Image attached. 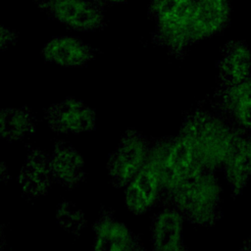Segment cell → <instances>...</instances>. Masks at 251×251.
<instances>
[{
    "label": "cell",
    "instance_id": "1",
    "mask_svg": "<svg viewBox=\"0 0 251 251\" xmlns=\"http://www.w3.org/2000/svg\"><path fill=\"white\" fill-rule=\"evenodd\" d=\"M235 126L215 110L196 108L183 118L179 134L186 140L202 167L221 170L230 146Z\"/></svg>",
    "mask_w": 251,
    "mask_h": 251
},
{
    "label": "cell",
    "instance_id": "2",
    "mask_svg": "<svg viewBox=\"0 0 251 251\" xmlns=\"http://www.w3.org/2000/svg\"><path fill=\"white\" fill-rule=\"evenodd\" d=\"M149 157L159 170L163 190L161 204L183 183L205 171L192 148L180 134L151 140Z\"/></svg>",
    "mask_w": 251,
    "mask_h": 251
},
{
    "label": "cell",
    "instance_id": "3",
    "mask_svg": "<svg viewBox=\"0 0 251 251\" xmlns=\"http://www.w3.org/2000/svg\"><path fill=\"white\" fill-rule=\"evenodd\" d=\"M195 1L150 0L148 13L155 25L152 41L176 58L192 45L190 25Z\"/></svg>",
    "mask_w": 251,
    "mask_h": 251
},
{
    "label": "cell",
    "instance_id": "4",
    "mask_svg": "<svg viewBox=\"0 0 251 251\" xmlns=\"http://www.w3.org/2000/svg\"><path fill=\"white\" fill-rule=\"evenodd\" d=\"M191 224L214 225L221 216V186L214 172L203 171L183 183L167 201Z\"/></svg>",
    "mask_w": 251,
    "mask_h": 251
},
{
    "label": "cell",
    "instance_id": "5",
    "mask_svg": "<svg viewBox=\"0 0 251 251\" xmlns=\"http://www.w3.org/2000/svg\"><path fill=\"white\" fill-rule=\"evenodd\" d=\"M48 17L77 31H96L106 25L103 7L95 0H33Z\"/></svg>",
    "mask_w": 251,
    "mask_h": 251
},
{
    "label": "cell",
    "instance_id": "6",
    "mask_svg": "<svg viewBox=\"0 0 251 251\" xmlns=\"http://www.w3.org/2000/svg\"><path fill=\"white\" fill-rule=\"evenodd\" d=\"M150 141L140 132L129 129L122 137L108 161V174L116 187L127 186L147 161Z\"/></svg>",
    "mask_w": 251,
    "mask_h": 251
},
{
    "label": "cell",
    "instance_id": "7",
    "mask_svg": "<svg viewBox=\"0 0 251 251\" xmlns=\"http://www.w3.org/2000/svg\"><path fill=\"white\" fill-rule=\"evenodd\" d=\"M211 107L233 126L251 133V75L235 84H219Z\"/></svg>",
    "mask_w": 251,
    "mask_h": 251
},
{
    "label": "cell",
    "instance_id": "8",
    "mask_svg": "<svg viewBox=\"0 0 251 251\" xmlns=\"http://www.w3.org/2000/svg\"><path fill=\"white\" fill-rule=\"evenodd\" d=\"M50 128L58 133L77 134L95 128V113L85 103L74 98L51 105L45 113Z\"/></svg>",
    "mask_w": 251,
    "mask_h": 251
},
{
    "label": "cell",
    "instance_id": "9",
    "mask_svg": "<svg viewBox=\"0 0 251 251\" xmlns=\"http://www.w3.org/2000/svg\"><path fill=\"white\" fill-rule=\"evenodd\" d=\"M163 190L159 170L149 157L141 170L127 184L126 204L134 214H143L162 202Z\"/></svg>",
    "mask_w": 251,
    "mask_h": 251
},
{
    "label": "cell",
    "instance_id": "10",
    "mask_svg": "<svg viewBox=\"0 0 251 251\" xmlns=\"http://www.w3.org/2000/svg\"><path fill=\"white\" fill-rule=\"evenodd\" d=\"M221 170L233 194H239L251 178V133L235 127Z\"/></svg>",
    "mask_w": 251,
    "mask_h": 251
},
{
    "label": "cell",
    "instance_id": "11",
    "mask_svg": "<svg viewBox=\"0 0 251 251\" xmlns=\"http://www.w3.org/2000/svg\"><path fill=\"white\" fill-rule=\"evenodd\" d=\"M93 231L94 250L126 251L143 248L139 238L126 225L116 220L111 210H102L93 225Z\"/></svg>",
    "mask_w": 251,
    "mask_h": 251
},
{
    "label": "cell",
    "instance_id": "12",
    "mask_svg": "<svg viewBox=\"0 0 251 251\" xmlns=\"http://www.w3.org/2000/svg\"><path fill=\"white\" fill-rule=\"evenodd\" d=\"M229 0H196L190 25L192 44L214 36L228 25Z\"/></svg>",
    "mask_w": 251,
    "mask_h": 251
},
{
    "label": "cell",
    "instance_id": "13",
    "mask_svg": "<svg viewBox=\"0 0 251 251\" xmlns=\"http://www.w3.org/2000/svg\"><path fill=\"white\" fill-rule=\"evenodd\" d=\"M53 181L50 155L38 148L31 149L19 174L23 193L29 199L45 195Z\"/></svg>",
    "mask_w": 251,
    "mask_h": 251
},
{
    "label": "cell",
    "instance_id": "14",
    "mask_svg": "<svg viewBox=\"0 0 251 251\" xmlns=\"http://www.w3.org/2000/svg\"><path fill=\"white\" fill-rule=\"evenodd\" d=\"M157 212L151 223V239L154 250L178 251L184 249L182 239L183 216L170 204Z\"/></svg>",
    "mask_w": 251,
    "mask_h": 251
},
{
    "label": "cell",
    "instance_id": "15",
    "mask_svg": "<svg viewBox=\"0 0 251 251\" xmlns=\"http://www.w3.org/2000/svg\"><path fill=\"white\" fill-rule=\"evenodd\" d=\"M48 62L64 67H81L94 59L95 51L82 40L73 36H57L42 49Z\"/></svg>",
    "mask_w": 251,
    "mask_h": 251
},
{
    "label": "cell",
    "instance_id": "16",
    "mask_svg": "<svg viewBox=\"0 0 251 251\" xmlns=\"http://www.w3.org/2000/svg\"><path fill=\"white\" fill-rule=\"evenodd\" d=\"M81 155L72 146L62 142L55 144L50 155V166L54 181L67 189L79 185L85 179Z\"/></svg>",
    "mask_w": 251,
    "mask_h": 251
},
{
    "label": "cell",
    "instance_id": "17",
    "mask_svg": "<svg viewBox=\"0 0 251 251\" xmlns=\"http://www.w3.org/2000/svg\"><path fill=\"white\" fill-rule=\"evenodd\" d=\"M219 84L230 85L244 80L251 75V52L244 41L233 40L222 49L217 64Z\"/></svg>",
    "mask_w": 251,
    "mask_h": 251
},
{
    "label": "cell",
    "instance_id": "18",
    "mask_svg": "<svg viewBox=\"0 0 251 251\" xmlns=\"http://www.w3.org/2000/svg\"><path fill=\"white\" fill-rule=\"evenodd\" d=\"M35 131L34 118L26 108H9L1 111V137L15 141L33 134Z\"/></svg>",
    "mask_w": 251,
    "mask_h": 251
},
{
    "label": "cell",
    "instance_id": "19",
    "mask_svg": "<svg viewBox=\"0 0 251 251\" xmlns=\"http://www.w3.org/2000/svg\"><path fill=\"white\" fill-rule=\"evenodd\" d=\"M56 218L65 230L75 236H78L86 226L83 212L68 201L60 203L57 208Z\"/></svg>",
    "mask_w": 251,
    "mask_h": 251
},
{
    "label": "cell",
    "instance_id": "20",
    "mask_svg": "<svg viewBox=\"0 0 251 251\" xmlns=\"http://www.w3.org/2000/svg\"><path fill=\"white\" fill-rule=\"evenodd\" d=\"M16 40V34L10 29L2 26L1 28V47L5 48V46L14 43Z\"/></svg>",
    "mask_w": 251,
    "mask_h": 251
},
{
    "label": "cell",
    "instance_id": "21",
    "mask_svg": "<svg viewBox=\"0 0 251 251\" xmlns=\"http://www.w3.org/2000/svg\"><path fill=\"white\" fill-rule=\"evenodd\" d=\"M98 4H100L102 7L104 6H114V5H119L127 2L128 0H95Z\"/></svg>",
    "mask_w": 251,
    "mask_h": 251
}]
</instances>
